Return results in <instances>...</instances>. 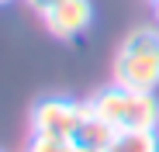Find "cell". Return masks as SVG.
Masks as SVG:
<instances>
[{
  "mask_svg": "<svg viewBox=\"0 0 159 152\" xmlns=\"http://www.w3.org/2000/svg\"><path fill=\"white\" fill-rule=\"evenodd\" d=\"M114 83L125 90H159V31L156 28H135L118 48L114 59Z\"/></svg>",
  "mask_w": 159,
  "mask_h": 152,
  "instance_id": "1",
  "label": "cell"
},
{
  "mask_svg": "<svg viewBox=\"0 0 159 152\" xmlns=\"http://www.w3.org/2000/svg\"><path fill=\"white\" fill-rule=\"evenodd\" d=\"M90 114L107 121L111 128L125 132V128H159V100L156 93H142V90H125L118 83H111L107 90L93 93Z\"/></svg>",
  "mask_w": 159,
  "mask_h": 152,
  "instance_id": "2",
  "label": "cell"
},
{
  "mask_svg": "<svg viewBox=\"0 0 159 152\" xmlns=\"http://www.w3.org/2000/svg\"><path fill=\"white\" fill-rule=\"evenodd\" d=\"M87 114H90V104H76V100H62V97L38 100L35 111H31V135L76 138Z\"/></svg>",
  "mask_w": 159,
  "mask_h": 152,
  "instance_id": "3",
  "label": "cell"
},
{
  "mask_svg": "<svg viewBox=\"0 0 159 152\" xmlns=\"http://www.w3.org/2000/svg\"><path fill=\"white\" fill-rule=\"evenodd\" d=\"M42 21L56 38H76V35H83L90 28L93 7H90V0H62V4L48 7L42 14Z\"/></svg>",
  "mask_w": 159,
  "mask_h": 152,
  "instance_id": "4",
  "label": "cell"
},
{
  "mask_svg": "<svg viewBox=\"0 0 159 152\" xmlns=\"http://www.w3.org/2000/svg\"><path fill=\"white\" fill-rule=\"evenodd\" d=\"M114 135H118V128H111L107 121H100V118L87 114L73 142H76V145H83V149H93V152H107V145L114 142Z\"/></svg>",
  "mask_w": 159,
  "mask_h": 152,
  "instance_id": "5",
  "label": "cell"
},
{
  "mask_svg": "<svg viewBox=\"0 0 159 152\" xmlns=\"http://www.w3.org/2000/svg\"><path fill=\"white\" fill-rule=\"evenodd\" d=\"M107 152H159V132L152 128H125L114 135Z\"/></svg>",
  "mask_w": 159,
  "mask_h": 152,
  "instance_id": "6",
  "label": "cell"
},
{
  "mask_svg": "<svg viewBox=\"0 0 159 152\" xmlns=\"http://www.w3.org/2000/svg\"><path fill=\"white\" fill-rule=\"evenodd\" d=\"M28 152H76L73 138H52V135H31Z\"/></svg>",
  "mask_w": 159,
  "mask_h": 152,
  "instance_id": "7",
  "label": "cell"
},
{
  "mask_svg": "<svg viewBox=\"0 0 159 152\" xmlns=\"http://www.w3.org/2000/svg\"><path fill=\"white\" fill-rule=\"evenodd\" d=\"M56 4H62V0H28V7H35L38 14H45L48 7H56Z\"/></svg>",
  "mask_w": 159,
  "mask_h": 152,
  "instance_id": "8",
  "label": "cell"
},
{
  "mask_svg": "<svg viewBox=\"0 0 159 152\" xmlns=\"http://www.w3.org/2000/svg\"><path fill=\"white\" fill-rule=\"evenodd\" d=\"M152 11H156V17H159V0H152Z\"/></svg>",
  "mask_w": 159,
  "mask_h": 152,
  "instance_id": "9",
  "label": "cell"
},
{
  "mask_svg": "<svg viewBox=\"0 0 159 152\" xmlns=\"http://www.w3.org/2000/svg\"><path fill=\"white\" fill-rule=\"evenodd\" d=\"M76 152H93V149H83V145H76Z\"/></svg>",
  "mask_w": 159,
  "mask_h": 152,
  "instance_id": "10",
  "label": "cell"
},
{
  "mask_svg": "<svg viewBox=\"0 0 159 152\" xmlns=\"http://www.w3.org/2000/svg\"><path fill=\"white\" fill-rule=\"evenodd\" d=\"M0 4H11V0H0Z\"/></svg>",
  "mask_w": 159,
  "mask_h": 152,
  "instance_id": "11",
  "label": "cell"
}]
</instances>
